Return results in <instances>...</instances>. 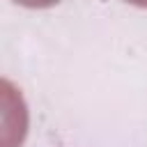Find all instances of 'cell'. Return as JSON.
I'll use <instances>...</instances> for the list:
<instances>
[{
    "mask_svg": "<svg viewBox=\"0 0 147 147\" xmlns=\"http://www.w3.org/2000/svg\"><path fill=\"white\" fill-rule=\"evenodd\" d=\"M14 2H18V5H23V7H30V9H44V7L57 5L60 0H14Z\"/></svg>",
    "mask_w": 147,
    "mask_h": 147,
    "instance_id": "cell-1",
    "label": "cell"
},
{
    "mask_svg": "<svg viewBox=\"0 0 147 147\" xmlns=\"http://www.w3.org/2000/svg\"><path fill=\"white\" fill-rule=\"evenodd\" d=\"M124 2H129V5H136V7H145V9H147V0H124Z\"/></svg>",
    "mask_w": 147,
    "mask_h": 147,
    "instance_id": "cell-2",
    "label": "cell"
}]
</instances>
